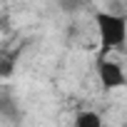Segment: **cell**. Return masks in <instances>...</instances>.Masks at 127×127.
Instances as JSON below:
<instances>
[{
    "label": "cell",
    "instance_id": "cell-1",
    "mask_svg": "<svg viewBox=\"0 0 127 127\" xmlns=\"http://www.w3.org/2000/svg\"><path fill=\"white\" fill-rule=\"evenodd\" d=\"M95 25L100 32V50L102 55L110 50H122L127 45V20L115 13H95Z\"/></svg>",
    "mask_w": 127,
    "mask_h": 127
},
{
    "label": "cell",
    "instance_id": "cell-2",
    "mask_svg": "<svg viewBox=\"0 0 127 127\" xmlns=\"http://www.w3.org/2000/svg\"><path fill=\"white\" fill-rule=\"evenodd\" d=\"M97 77H100L105 90H117V87L127 85L125 70L117 65L115 60H107V57H100V62H97Z\"/></svg>",
    "mask_w": 127,
    "mask_h": 127
},
{
    "label": "cell",
    "instance_id": "cell-3",
    "mask_svg": "<svg viewBox=\"0 0 127 127\" xmlns=\"http://www.w3.org/2000/svg\"><path fill=\"white\" fill-rule=\"evenodd\" d=\"M75 127H105V122H102V117H100L97 112L82 110V112H77V117H75Z\"/></svg>",
    "mask_w": 127,
    "mask_h": 127
}]
</instances>
